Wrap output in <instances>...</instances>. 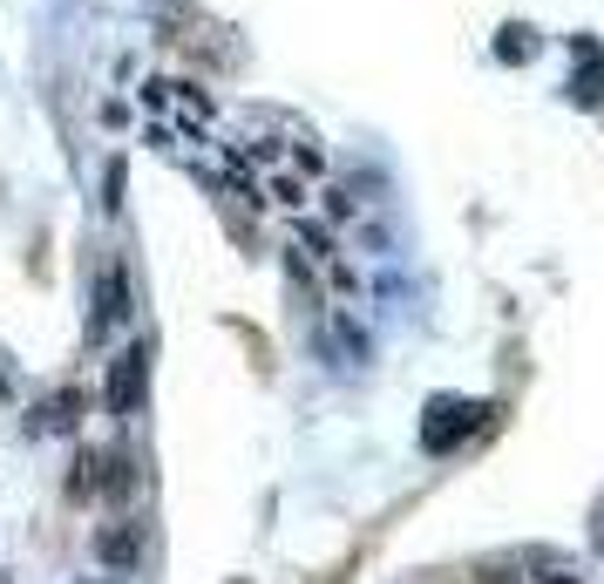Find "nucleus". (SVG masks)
<instances>
[{
  "mask_svg": "<svg viewBox=\"0 0 604 584\" xmlns=\"http://www.w3.org/2000/svg\"><path fill=\"white\" fill-rule=\"evenodd\" d=\"M143 387H150V340L123 346V354L109 361V387H102V408H109L116 421H130V415L143 408Z\"/></svg>",
  "mask_w": 604,
  "mask_h": 584,
  "instance_id": "obj_1",
  "label": "nucleus"
},
{
  "mask_svg": "<svg viewBox=\"0 0 604 584\" xmlns=\"http://www.w3.org/2000/svg\"><path fill=\"white\" fill-rule=\"evenodd\" d=\"M143 543H150V524H143V517H123V524H102V530H96V558L123 577V571L143 564Z\"/></svg>",
  "mask_w": 604,
  "mask_h": 584,
  "instance_id": "obj_2",
  "label": "nucleus"
},
{
  "mask_svg": "<svg viewBox=\"0 0 604 584\" xmlns=\"http://www.w3.org/2000/svg\"><path fill=\"white\" fill-rule=\"evenodd\" d=\"M136 320V286H130V265H109L96 279V333L109 327H130Z\"/></svg>",
  "mask_w": 604,
  "mask_h": 584,
  "instance_id": "obj_3",
  "label": "nucleus"
},
{
  "mask_svg": "<svg viewBox=\"0 0 604 584\" xmlns=\"http://www.w3.org/2000/svg\"><path fill=\"white\" fill-rule=\"evenodd\" d=\"M89 476H96V489H102L109 503H123V496L136 489V462H130L123 449H89Z\"/></svg>",
  "mask_w": 604,
  "mask_h": 584,
  "instance_id": "obj_4",
  "label": "nucleus"
},
{
  "mask_svg": "<svg viewBox=\"0 0 604 584\" xmlns=\"http://www.w3.org/2000/svg\"><path fill=\"white\" fill-rule=\"evenodd\" d=\"M83 387H62V395H48L42 408H34V428H55V436H75V421H83Z\"/></svg>",
  "mask_w": 604,
  "mask_h": 584,
  "instance_id": "obj_5",
  "label": "nucleus"
},
{
  "mask_svg": "<svg viewBox=\"0 0 604 584\" xmlns=\"http://www.w3.org/2000/svg\"><path fill=\"white\" fill-rule=\"evenodd\" d=\"M259 198L299 218V211H306V177H299V170H272V177H265V190H259Z\"/></svg>",
  "mask_w": 604,
  "mask_h": 584,
  "instance_id": "obj_6",
  "label": "nucleus"
},
{
  "mask_svg": "<svg viewBox=\"0 0 604 584\" xmlns=\"http://www.w3.org/2000/svg\"><path fill=\"white\" fill-rule=\"evenodd\" d=\"M523 584H584V571L571 558H530V577Z\"/></svg>",
  "mask_w": 604,
  "mask_h": 584,
  "instance_id": "obj_7",
  "label": "nucleus"
},
{
  "mask_svg": "<svg viewBox=\"0 0 604 584\" xmlns=\"http://www.w3.org/2000/svg\"><path fill=\"white\" fill-rule=\"evenodd\" d=\"M136 102H143L150 115H156V109H171V82H164V75H150V82L136 89Z\"/></svg>",
  "mask_w": 604,
  "mask_h": 584,
  "instance_id": "obj_8",
  "label": "nucleus"
},
{
  "mask_svg": "<svg viewBox=\"0 0 604 584\" xmlns=\"http://www.w3.org/2000/svg\"><path fill=\"white\" fill-rule=\"evenodd\" d=\"M116 190H123V164H109V170H102V205H109V211L123 205V198H116Z\"/></svg>",
  "mask_w": 604,
  "mask_h": 584,
  "instance_id": "obj_9",
  "label": "nucleus"
},
{
  "mask_svg": "<svg viewBox=\"0 0 604 584\" xmlns=\"http://www.w3.org/2000/svg\"><path fill=\"white\" fill-rule=\"evenodd\" d=\"M143 143H150V150H177V130H171V123H150Z\"/></svg>",
  "mask_w": 604,
  "mask_h": 584,
  "instance_id": "obj_10",
  "label": "nucleus"
},
{
  "mask_svg": "<svg viewBox=\"0 0 604 584\" xmlns=\"http://www.w3.org/2000/svg\"><path fill=\"white\" fill-rule=\"evenodd\" d=\"M482 584H523L516 571H490V577H482Z\"/></svg>",
  "mask_w": 604,
  "mask_h": 584,
  "instance_id": "obj_11",
  "label": "nucleus"
},
{
  "mask_svg": "<svg viewBox=\"0 0 604 584\" xmlns=\"http://www.w3.org/2000/svg\"><path fill=\"white\" fill-rule=\"evenodd\" d=\"M8 395H14V374H8V367H0V401H8Z\"/></svg>",
  "mask_w": 604,
  "mask_h": 584,
  "instance_id": "obj_12",
  "label": "nucleus"
}]
</instances>
